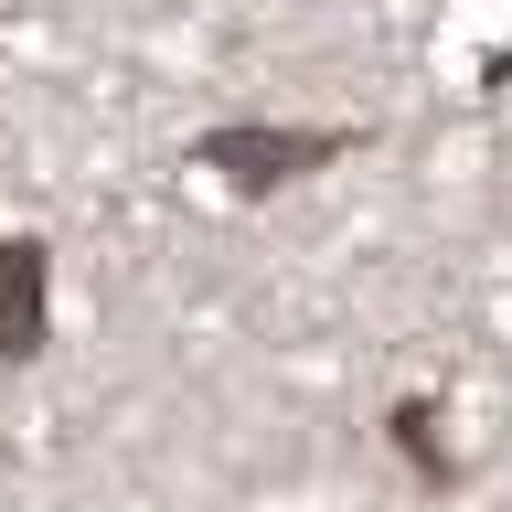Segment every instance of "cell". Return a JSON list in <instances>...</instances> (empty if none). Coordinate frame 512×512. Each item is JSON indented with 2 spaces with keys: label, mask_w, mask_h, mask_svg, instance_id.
<instances>
[{
  "label": "cell",
  "mask_w": 512,
  "mask_h": 512,
  "mask_svg": "<svg viewBox=\"0 0 512 512\" xmlns=\"http://www.w3.org/2000/svg\"><path fill=\"white\" fill-rule=\"evenodd\" d=\"M32 342H43V256L0 246V352H32Z\"/></svg>",
  "instance_id": "obj_1"
}]
</instances>
